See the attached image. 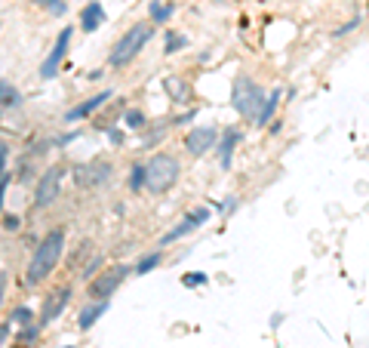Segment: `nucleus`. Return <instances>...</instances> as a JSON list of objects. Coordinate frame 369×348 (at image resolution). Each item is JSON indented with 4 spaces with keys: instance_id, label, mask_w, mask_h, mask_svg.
Masks as SVG:
<instances>
[{
    "instance_id": "1",
    "label": "nucleus",
    "mask_w": 369,
    "mask_h": 348,
    "mask_svg": "<svg viewBox=\"0 0 369 348\" xmlns=\"http://www.w3.org/2000/svg\"><path fill=\"white\" fill-rule=\"evenodd\" d=\"M62 253H65V232H62V228H52V232H46L43 238H41V244H37L34 256H31L25 280H28V284H43V280L50 278L52 272H56Z\"/></svg>"
},
{
    "instance_id": "2",
    "label": "nucleus",
    "mask_w": 369,
    "mask_h": 348,
    "mask_svg": "<svg viewBox=\"0 0 369 348\" xmlns=\"http://www.w3.org/2000/svg\"><path fill=\"white\" fill-rule=\"evenodd\" d=\"M154 37V22H136L123 31L120 37L114 41V47L108 52V65L111 68H127L129 62L148 47V41Z\"/></svg>"
},
{
    "instance_id": "3",
    "label": "nucleus",
    "mask_w": 369,
    "mask_h": 348,
    "mask_svg": "<svg viewBox=\"0 0 369 348\" xmlns=\"http://www.w3.org/2000/svg\"><path fill=\"white\" fill-rule=\"evenodd\" d=\"M265 99H268L265 90L249 74L234 77V83H231V105H234V111L243 121H255V117L262 114V108H265Z\"/></svg>"
},
{
    "instance_id": "4",
    "label": "nucleus",
    "mask_w": 369,
    "mask_h": 348,
    "mask_svg": "<svg viewBox=\"0 0 369 348\" xmlns=\"http://www.w3.org/2000/svg\"><path fill=\"white\" fill-rule=\"evenodd\" d=\"M148 192L151 194H167L169 188L179 182L182 176V167H179V157H173L169 151H160V154H154L148 163Z\"/></svg>"
},
{
    "instance_id": "5",
    "label": "nucleus",
    "mask_w": 369,
    "mask_h": 348,
    "mask_svg": "<svg viewBox=\"0 0 369 348\" xmlns=\"http://www.w3.org/2000/svg\"><path fill=\"white\" fill-rule=\"evenodd\" d=\"M129 272H133L129 265H111V268H105V272L92 274V280L87 284V299H89V302L111 299L117 290H120L123 280L129 278Z\"/></svg>"
},
{
    "instance_id": "6",
    "label": "nucleus",
    "mask_w": 369,
    "mask_h": 348,
    "mask_svg": "<svg viewBox=\"0 0 369 348\" xmlns=\"http://www.w3.org/2000/svg\"><path fill=\"white\" fill-rule=\"evenodd\" d=\"M65 167H50L46 173L37 179V188H34V209H46L56 203V198L62 194V182H65Z\"/></svg>"
},
{
    "instance_id": "7",
    "label": "nucleus",
    "mask_w": 369,
    "mask_h": 348,
    "mask_svg": "<svg viewBox=\"0 0 369 348\" xmlns=\"http://www.w3.org/2000/svg\"><path fill=\"white\" fill-rule=\"evenodd\" d=\"M71 37H74V31L71 28H62L59 31V37H56V43H52V50H50V56L41 62V71L37 74L41 77H56L59 74V68H62V62H65V56H68V47H71Z\"/></svg>"
},
{
    "instance_id": "8",
    "label": "nucleus",
    "mask_w": 369,
    "mask_h": 348,
    "mask_svg": "<svg viewBox=\"0 0 369 348\" xmlns=\"http://www.w3.org/2000/svg\"><path fill=\"white\" fill-rule=\"evenodd\" d=\"M203 222H209V207H194V209H188V213H184V219H182L176 228H169V232L160 238V244H157V247H169V244H176L179 238L191 234L194 228H200Z\"/></svg>"
},
{
    "instance_id": "9",
    "label": "nucleus",
    "mask_w": 369,
    "mask_h": 348,
    "mask_svg": "<svg viewBox=\"0 0 369 348\" xmlns=\"http://www.w3.org/2000/svg\"><path fill=\"white\" fill-rule=\"evenodd\" d=\"M71 305V287H56V290H50L43 296V305H41V318H37V324L46 327L52 324L56 318H62V311Z\"/></svg>"
},
{
    "instance_id": "10",
    "label": "nucleus",
    "mask_w": 369,
    "mask_h": 348,
    "mask_svg": "<svg viewBox=\"0 0 369 348\" xmlns=\"http://www.w3.org/2000/svg\"><path fill=\"white\" fill-rule=\"evenodd\" d=\"M219 145V130L215 127H194L184 133V148L191 157H203L207 151H215Z\"/></svg>"
},
{
    "instance_id": "11",
    "label": "nucleus",
    "mask_w": 369,
    "mask_h": 348,
    "mask_svg": "<svg viewBox=\"0 0 369 348\" xmlns=\"http://www.w3.org/2000/svg\"><path fill=\"white\" fill-rule=\"evenodd\" d=\"M111 173H114V167L108 161H89L74 170V182L81 188H96V185H105L111 179Z\"/></svg>"
},
{
    "instance_id": "12",
    "label": "nucleus",
    "mask_w": 369,
    "mask_h": 348,
    "mask_svg": "<svg viewBox=\"0 0 369 348\" xmlns=\"http://www.w3.org/2000/svg\"><path fill=\"white\" fill-rule=\"evenodd\" d=\"M108 99H114V93H111V90H102V93H96V96H92V99L81 102V105H74V108H71L68 114H65V121H68V123H74V121H83V117L96 114V111L102 108V105L108 102Z\"/></svg>"
},
{
    "instance_id": "13",
    "label": "nucleus",
    "mask_w": 369,
    "mask_h": 348,
    "mask_svg": "<svg viewBox=\"0 0 369 348\" xmlns=\"http://www.w3.org/2000/svg\"><path fill=\"white\" fill-rule=\"evenodd\" d=\"M163 93L173 105H191V83L179 74L163 77Z\"/></svg>"
},
{
    "instance_id": "14",
    "label": "nucleus",
    "mask_w": 369,
    "mask_h": 348,
    "mask_svg": "<svg viewBox=\"0 0 369 348\" xmlns=\"http://www.w3.org/2000/svg\"><path fill=\"white\" fill-rule=\"evenodd\" d=\"M105 6H102V0H89L87 6L81 10V28L87 31V34H92V31H98L105 25Z\"/></svg>"
},
{
    "instance_id": "15",
    "label": "nucleus",
    "mask_w": 369,
    "mask_h": 348,
    "mask_svg": "<svg viewBox=\"0 0 369 348\" xmlns=\"http://www.w3.org/2000/svg\"><path fill=\"white\" fill-rule=\"evenodd\" d=\"M237 142H240V133H237L234 127H228L225 133H222V139H219V145H215V154H219V161H222V167H231V157H234V148H237Z\"/></svg>"
},
{
    "instance_id": "16",
    "label": "nucleus",
    "mask_w": 369,
    "mask_h": 348,
    "mask_svg": "<svg viewBox=\"0 0 369 348\" xmlns=\"http://www.w3.org/2000/svg\"><path fill=\"white\" fill-rule=\"evenodd\" d=\"M108 305H111V299H98V302H89V305L83 308L81 314H77V327H81V330H89V327L96 324V320L102 318L105 311H108Z\"/></svg>"
},
{
    "instance_id": "17",
    "label": "nucleus",
    "mask_w": 369,
    "mask_h": 348,
    "mask_svg": "<svg viewBox=\"0 0 369 348\" xmlns=\"http://www.w3.org/2000/svg\"><path fill=\"white\" fill-rule=\"evenodd\" d=\"M148 16H151V22H154V25H167L169 19L176 16V3H160V0H151Z\"/></svg>"
},
{
    "instance_id": "18",
    "label": "nucleus",
    "mask_w": 369,
    "mask_h": 348,
    "mask_svg": "<svg viewBox=\"0 0 369 348\" xmlns=\"http://www.w3.org/2000/svg\"><path fill=\"white\" fill-rule=\"evenodd\" d=\"M160 262H163V249H154V253H145L142 259L136 262L133 272L138 274V278H142V274H151V272H154V268L160 265Z\"/></svg>"
},
{
    "instance_id": "19",
    "label": "nucleus",
    "mask_w": 369,
    "mask_h": 348,
    "mask_svg": "<svg viewBox=\"0 0 369 348\" xmlns=\"http://www.w3.org/2000/svg\"><path fill=\"white\" fill-rule=\"evenodd\" d=\"M280 90H271L268 93V99H265V108H262V114L255 117V127H265V123H271V117H274V111H277V105H280Z\"/></svg>"
},
{
    "instance_id": "20",
    "label": "nucleus",
    "mask_w": 369,
    "mask_h": 348,
    "mask_svg": "<svg viewBox=\"0 0 369 348\" xmlns=\"http://www.w3.org/2000/svg\"><path fill=\"white\" fill-rule=\"evenodd\" d=\"M184 47H188V37L179 34V31L169 28L167 34H163V52H167V56H176V52L184 50Z\"/></svg>"
},
{
    "instance_id": "21",
    "label": "nucleus",
    "mask_w": 369,
    "mask_h": 348,
    "mask_svg": "<svg viewBox=\"0 0 369 348\" xmlns=\"http://www.w3.org/2000/svg\"><path fill=\"white\" fill-rule=\"evenodd\" d=\"M129 188H133V192L148 188V167H145V163H136V167L129 170Z\"/></svg>"
},
{
    "instance_id": "22",
    "label": "nucleus",
    "mask_w": 369,
    "mask_h": 348,
    "mask_svg": "<svg viewBox=\"0 0 369 348\" xmlns=\"http://www.w3.org/2000/svg\"><path fill=\"white\" fill-rule=\"evenodd\" d=\"M123 127H127V130H145V127H148V117H145V111L129 108L127 114H123Z\"/></svg>"
},
{
    "instance_id": "23",
    "label": "nucleus",
    "mask_w": 369,
    "mask_h": 348,
    "mask_svg": "<svg viewBox=\"0 0 369 348\" xmlns=\"http://www.w3.org/2000/svg\"><path fill=\"white\" fill-rule=\"evenodd\" d=\"M0 93H3V111L16 108V105H19V102H22V99H19V90H16V87H12V83H10V81H3V83H0Z\"/></svg>"
},
{
    "instance_id": "24",
    "label": "nucleus",
    "mask_w": 369,
    "mask_h": 348,
    "mask_svg": "<svg viewBox=\"0 0 369 348\" xmlns=\"http://www.w3.org/2000/svg\"><path fill=\"white\" fill-rule=\"evenodd\" d=\"M6 318L12 320V324H19V327H31V320H34V311H31V308H12L10 314H6Z\"/></svg>"
},
{
    "instance_id": "25",
    "label": "nucleus",
    "mask_w": 369,
    "mask_h": 348,
    "mask_svg": "<svg viewBox=\"0 0 369 348\" xmlns=\"http://www.w3.org/2000/svg\"><path fill=\"white\" fill-rule=\"evenodd\" d=\"M203 284H209V274L207 272H191V274H182V287H203Z\"/></svg>"
},
{
    "instance_id": "26",
    "label": "nucleus",
    "mask_w": 369,
    "mask_h": 348,
    "mask_svg": "<svg viewBox=\"0 0 369 348\" xmlns=\"http://www.w3.org/2000/svg\"><path fill=\"white\" fill-rule=\"evenodd\" d=\"M357 28H360V16H357V19H348L341 28L333 31V37H345V34H351V31H357Z\"/></svg>"
},
{
    "instance_id": "27",
    "label": "nucleus",
    "mask_w": 369,
    "mask_h": 348,
    "mask_svg": "<svg viewBox=\"0 0 369 348\" xmlns=\"http://www.w3.org/2000/svg\"><path fill=\"white\" fill-rule=\"evenodd\" d=\"M3 232H19V216H12V213L3 216Z\"/></svg>"
},
{
    "instance_id": "28",
    "label": "nucleus",
    "mask_w": 369,
    "mask_h": 348,
    "mask_svg": "<svg viewBox=\"0 0 369 348\" xmlns=\"http://www.w3.org/2000/svg\"><path fill=\"white\" fill-rule=\"evenodd\" d=\"M65 10H68V3H65V0H59V3H52L50 10H46V12H50V16H62Z\"/></svg>"
},
{
    "instance_id": "29",
    "label": "nucleus",
    "mask_w": 369,
    "mask_h": 348,
    "mask_svg": "<svg viewBox=\"0 0 369 348\" xmlns=\"http://www.w3.org/2000/svg\"><path fill=\"white\" fill-rule=\"evenodd\" d=\"M237 203H240V201H237V198H228L225 203H222V213H225V216H228V213H231V209H237Z\"/></svg>"
},
{
    "instance_id": "30",
    "label": "nucleus",
    "mask_w": 369,
    "mask_h": 348,
    "mask_svg": "<svg viewBox=\"0 0 369 348\" xmlns=\"http://www.w3.org/2000/svg\"><path fill=\"white\" fill-rule=\"evenodd\" d=\"M10 179H12V173H10V170H3V176H0V185H3V194H6V188H10Z\"/></svg>"
},
{
    "instance_id": "31",
    "label": "nucleus",
    "mask_w": 369,
    "mask_h": 348,
    "mask_svg": "<svg viewBox=\"0 0 369 348\" xmlns=\"http://www.w3.org/2000/svg\"><path fill=\"white\" fill-rule=\"evenodd\" d=\"M34 3H37V6H43V10H50V6H52V3H59V0H34Z\"/></svg>"
},
{
    "instance_id": "32",
    "label": "nucleus",
    "mask_w": 369,
    "mask_h": 348,
    "mask_svg": "<svg viewBox=\"0 0 369 348\" xmlns=\"http://www.w3.org/2000/svg\"><path fill=\"white\" fill-rule=\"evenodd\" d=\"M65 348H74V345H65Z\"/></svg>"
}]
</instances>
